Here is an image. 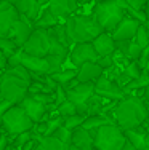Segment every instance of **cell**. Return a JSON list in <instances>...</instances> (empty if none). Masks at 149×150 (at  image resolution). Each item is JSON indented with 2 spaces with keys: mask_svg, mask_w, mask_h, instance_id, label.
Listing matches in <instances>:
<instances>
[{
  "mask_svg": "<svg viewBox=\"0 0 149 150\" xmlns=\"http://www.w3.org/2000/svg\"><path fill=\"white\" fill-rule=\"evenodd\" d=\"M114 123L123 131L138 128L146 121L149 110L146 109L143 99L136 94H127L122 101H119L115 107L109 112Z\"/></svg>",
  "mask_w": 149,
  "mask_h": 150,
  "instance_id": "6da1fadb",
  "label": "cell"
},
{
  "mask_svg": "<svg viewBox=\"0 0 149 150\" xmlns=\"http://www.w3.org/2000/svg\"><path fill=\"white\" fill-rule=\"evenodd\" d=\"M66 32L71 43H83V42H93L103 30L96 18L93 15H83V13H76L69 16L64 21Z\"/></svg>",
  "mask_w": 149,
  "mask_h": 150,
  "instance_id": "7a4b0ae2",
  "label": "cell"
},
{
  "mask_svg": "<svg viewBox=\"0 0 149 150\" xmlns=\"http://www.w3.org/2000/svg\"><path fill=\"white\" fill-rule=\"evenodd\" d=\"M93 16L96 18L103 30L112 34L127 15L117 0H96L93 6Z\"/></svg>",
  "mask_w": 149,
  "mask_h": 150,
  "instance_id": "3957f363",
  "label": "cell"
},
{
  "mask_svg": "<svg viewBox=\"0 0 149 150\" xmlns=\"http://www.w3.org/2000/svg\"><path fill=\"white\" fill-rule=\"evenodd\" d=\"M31 81L18 77L10 69L2 72V85H0V98L11 102L13 105L19 104L27 94H29Z\"/></svg>",
  "mask_w": 149,
  "mask_h": 150,
  "instance_id": "277c9868",
  "label": "cell"
},
{
  "mask_svg": "<svg viewBox=\"0 0 149 150\" xmlns=\"http://www.w3.org/2000/svg\"><path fill=\"white\" fill-rule=\"evenodd\" d=\"M95 137V150H122L127 142L125 131L115 123H108L91 131Z\"/></svg>",
  "mask_w": 149,
  "mask_h": 150,
  "instance_id": "5b68a950",
  "label": "cell"
},
{
  "mask_svg": "<svg viewBox=\"0 0 149 150\" xmlns=\"http://www.w3.org/2000/svg\"><path fill=\"white\" fill-rule=\"evenodd\" d=\"M34 125L35 123L31 120V117L26 113V110L19 104H15L3 115L2 131L8 136H18L21 133H26V131H32Z\"/></svg>",
  "mask_w": 149,
  "mask_h": 150,
  "instance_id": "8992f818",
  "label": "cell"
},
{
  "mask_svg": "<svg viewBox=\"0 0 149 150\" xmlns=\"http://www.w3.org/2000/svg\"><path fill=\"white\" fill-rule=\"evenodd\" d=\"M53 48V35L47 29H34L27 42L23 45V51L37 58H47Z\"/></svg>",
  "mask_w": 149,
  "mask_h": 150,
  "instance_id": "52a82bcc",
  "label": "cell"
},
{
  "mask_svg": "<svg viewBox=\"0 0 149 150\" xmlns=\"http://www.w3.org/2000/svg\"><path fill=\"white\" fill-rule=\"evenodd\" d=\"M66 93H67V99L76 104L77 113L88 117V104L87 102L95 94V83H80V81H76L72 86L67 88Z\"/></svg>",
  "mask_w": 149,
  "mask_h": 150,
  "instance_id": "ba28073f",
  "label": "cell"
},
{
  "mask_svg": "<svg viewBox=\"0 0 149 150\" xmlns=\"http://www.w3.org/2000/svg\"><path fill=\"white\" fill-rule=\"evenodd\" d=\"M11 66H23L31 74H50V66L47 58H37V56L27 54L21 48L8 59V67Z\"/></svg>",
  "mask_w": 149,
  "mask_h": 150,
  "instance_id": "9c48e42d",
  "label": "cell"
},
{
  "mask_svg": "<svg viewBox=\"0 0 149 150\" xmlns=\"http://www.w3.org/2000/svg\"><path fill=\"white\" fill-rule=\"evenodd\" d=\"M98 53L95 50V46L91 42H83V43H76L71 46L69 50V58L67 61L71 62V66L79 69L80 66L87 62H96L98 61Z\"/></svg>",
  "mask_w": 149,
  "mask_h": 150,
  "instance_id": "30bf717a",
  "label": "cell"
},
{
  "mask_svg": "<svg viewBox=\"0 0 149 150\" xmlns=\"http://www.w3.org/2000/svg\"><path fill=\"white\" fill-rule=\"evenodd\" d=\"M95 93L99 96H103V98L112 99V101H122L127 96L125 90H123L115 80H112V78L106 74L95 83Z\"/></svg>",
  "mask_w": 149,
  "mask_h": 150,
  "instance_id": "8fae6325",
  "label": "cell"
},
{
  "mask_svg": "<svg viewBox=\"0 0 149 150\" xmlns=\"http://www.w3.org/2000/svg\"><path fill=\"white\" fill-rule=\"evenodd\" d=\"M19 105L26 110V113L31 117V120L34 123H40V121H47L48 120V105L43 102L37 101L35 98H32L31 94H27L23 101L19 102Z\"/></svg>",
  "mask_w": 149,
  "mask_h": 150,
  "instance_id": "7c38bea8",
  "label": "cell"
},
{
  "mask_svg": "<svg viewBox=\"0 0 149 150\" xmlns=\"http://www.w3.org/2000/svg\"><path fill=\"white\" fill-rule=\"evenodd\" d=\"M35 26L31 19H27L26 16L19 15V19L16 21V24L13 26V29L10 30L8 37L18 45V48H23V45L27 42V38L31 37V34L34 32Z\"/></svg>",
  "mask_w": 149,
  "mask_h": 150,
  "instance_id": "4fadbf2b",
  "label": "cell"
},
{
  "mask_svg": "<svg viewBox=\"0 0 149 150\" xmlns=\"http://www.w3.org/2000/svg\"><path fill=\"white\" fill-rule=\"evenodd\" d=\"M141 21L135 19L132 16H125L120 24L115 27V30L112 32V37L115 42H125V40H135L136 37V32L141 26Z\"/></svg>",
  "mask_w": 149,
  "mask_h": 150,
  "instance_id": "5bb4252c",
  "label": "cell"
},
{
  "mask_svg": "<svg viewBox=\"0 0 149 150\" xmlns=\"http://www.w3.org/2000/svg\"><path fill=\"white\" fill-rule=\"evenodd\" d=\"M79 5H80L79 0H48V3H47L48 10L58 18V19H61L63 23H64L69 16L76 15Z\"/></svg>",
  "mask_w": 149,
  "mask_h": 150,
  "instance_id": "9a60e30c",
  "label": "cell"
},
{
  "mask_svg": "<svg viewBox=\"0 0 149 150\" xmlns=\"http://www.w3.org/2000/svg\"><path fill=\"white\" fill-rule=\"evenodd\" d=\"M18 19H19V13L16 6L8 0H0V30L8 35Z\"/></svg>",
  "mask_w": 149,
  "mask_h": 150,
  "instance_id": "2e32d148",
  "label": "cell"
},
{
  "mask_svg": "<svg viewBox=\"0 0 149 150\" xmlns=\"http://www.w3.org/2000/svg\"><path fill=\"white\" fill-rule=\"evenodd\" d=\"M106 70L98 62H87L77 69V81L80 83H96Z\"/></svg>",
  "mask_w": 149,
  "mask_h": 150,
  "instance_id": "e0dca14e",
  "label": "cell"
},
{
  "mask_svg": "<svg viewBox=\"0 0 149 150\" xmlns=\"http://www.w3.org/2000/svg\"><path fill=\"white\" fill-rule=\"evenodd\" d=\"M15 6H16L19 15L26 16L27 19H31L32 23H35L37 18L42 15V11H43V8L47 5H43L40 0H19V2L15 3Z\"/></svg>",
  "mask_w": 149,
  "mask_h": 150,
  "instance_id": "ac0fdd59",
  "label": "cell"
},
{
  "mask_svg": "<svg viewBox=\"0 0 149 150\" xmlns=\"http://www.w3.org/2000/svg\"><path fill=\"white\" fill-rule=\"evenodd\" d=\"M91 43H93L99 58L111 56L117 51V43H115L114 37H112V34H109V32H101Z\"/></svg>",
  "mask_w": 149,
  "mask_h": 150,
  "instance_id": "d6986e66",
  "label": "cell"
},
{
  "mask_svg": "<svg viewBox=\"0 0 149 150\" xmlns=\"http://www.w3.org/2000/svg\"><path fill=\"white\" fill-rule=\"evenodd\" d=\"M71 144L79 150H95V137L91 134V131L80 126L72 131V141H71Z\"/></svg>",
  "mask_w": 149,
  "mask_h": 150,
  "instance_id": "ffe728a7",
  "label": "cell"
},
{
  "mask_svg": "<svg viewBox=\"0 0 149 150\" xmlns=\"http://www.w3.org/2000/svg\"><path fill=\"white\" fill-rule=\"evenodd\" d=\"M115 43H117V51L128 61H138L141 58V54H143V48H141L135 40L115 42Z\"/></svg>",
  "mask_w": 149,
  "mask_h": 150,
  "instance_id": "44dd1931",
  "label": "cell"
},
{
  "mask_svg": "<svg viewBox=\"0 0 149 150\" xmlns=\"http://www.w3.org/2000/svg\"><path fill=\"white\" fill-rule=\"evenodd\" d=\"M51 78L56 81V85L63 86L64 90H67L69 86H72L77 81V69L76 67H64L59 72L51 74Z\"/></svg>",
  "mask_w": 149,
  "mask_h": 150,
  "instance_id": "7402d4cb",
  "label": "cell"
},
{
  "mask_svg": "<svg viewBox=\"0 0 149 150\" xmlns=\"http://www.w3.org/2000/svg\"><path fill=\"white\" fill-rule=\"evenodd\" d=\"M125 136L135 147H136V150L144 147V145L149 142V136L146 133V129H144V125H141V126H138V128H133V129L125 131Z\"/></svg>",
  "mask_w": 149,
  "mask_h": 150,
  "instance_id": "603a6c76",
  "label": "cell"
},
{
  "mask_svg": "<svg viewBox=\"0 0 149 150\" xmlns=\"http://www.w3.org/2000/svg\"><path fill=\"white\" fill-rule=\"evenodd\" d=\"M108 123H114V120H112V117L109 115V113H98V115H88L87 118H85L82 128L88 131H96L98 128L104 126V125Z\"/></svg>",
  "mask_w": 149,
  "mask_h": 150,
  "instance_id": "cb8c5ba5",
  "label": "cell"
},
{
  "mask_svg": "<svg viewBox=\"0 0 149 150\" xmlns=\"http://www.w3.org/2000/svg\"><path fill=\"white\" fill-rule=\"evenodd\" d=\"M59 23H63L61 19H58L55 15H53L51 11L48 10V6H45L43 11H42V15L37 18V21L34 23L35 29H53L55 26H58Z\"/></svg>",
  "mask_w": 149,
  "mask_h": 150,
  "instance_id": "d4e9b609",
  "label": "cell"
},
{
  "mask_svg": "<svg viewBox=\"0 0 149 150\" xmlns=\"http://www.w3.org/2000/svg\"><path fill=\"white\" fill-rule=\"evenodd\" d=\"M38 150H71L69 144L58 141L53 136H38Z\"/></svg>",
  "mask_w": 149,
  "mask_h": 150,
  "instance_id": "484cf974",
  "label": "cell"
},
{
  "mask_svg": "<svg viewBox=\"0 0 149 150\" xmlns=\"http://www.w3.org/2000/svg\"><path fill=\"white\" fill-rule=\"evenodd\" d=\"M146 88H149V72L146 69L141 72V75L136 78V80H133V81H130L128 85H127L123 90H125L127 94H135L136 91H140V90H146Z\"/></svg>",
  "mask_w": 149,
  "mask_h": 150,
  "instance_id": "4316f807",
  "label": "cell"
},
{
  "mask_svg": "<svg viewBox=\"0 0 149 150\" xmlns=\"http://www.w3.org/2000/svg\"><path fill=\"white\" fill-rule=\"evenodd\" d=\"M18 50H19V48H18V45L8 37V35H5V34L0 35V51L5 53V54L8 56V59L15 54Z\"/></svg>",
  "mask_w": 149,
  "mask_h": 150,
  "instance_id": "83f0119b",
  "label": "cell"
},
{
  "mask_svg": "<svg viewBox=\"0 0 149 150\" xmlns=\"http://www.w3.org/2000/svg\"><path fill=\"white\" fill-rule=\"evenodd\" d=\"M47 61H48V66H50V74H55V72H59V70L64 69V64L67 58H64V56H59V54H48L47 56Z\"/></svg>",
  "mask_w": 149,
  "mask_h": 150,
  "instance_id": "f1b7e54d",
  "label": "cell"
},
{
  "mask_svg": "<svg viewBox=\"0 0 149 150\" xmlns=\"http://www.w3.org/2000/svg\"><path fill=\"white\" fill-rule=\"evenodd\" d=\"M85 118H87V117H85V115H80V113H76V115L66 117V118H64V126L67 128V129L74 131V129H77V128L82 126Z\"/></svg>",
  "mask_w": 149,
  "mask_h": 150,
  "instance_id": "f546056e",
  "label": "cell"
},
{
  "mask_svg": "<svg viewBox=\"0 0 149 150\" xmlns=\"http://www.w3.org/2000/svg\"><path fill=\"white\" fill-rule=\"evenodd\" d=\"M34 137V133L32 131H26V133H21L18 136H13V141H11V145L19 150H23V147Z\"/></svg>",
  "mask_w": 149,
  "mask_h": 150,
  "instance_id": "4dcf8cb0",
  "label": "cell"
},
{
  "mask_svg": "<svg viewBox=\"0 0 149 150\" xmlns=\"http://www.w3.org/2000/svg\"><path fill=\"white\" fill-rule=\"evenodd\" d=\"M56 110H58V113L63 117V118H66V117H71V115H76V113H77V107H76V104H74V102H71L69 99L63 102V104L59 105Z\"/></svg>",
  "mask_w": 149,
  "mask_h": 150,
  "instance_id": "1f68e13d",
  "label": "cell"
},
{
  "mask_svg": "<svg viewBox=\"0 0 149 150\" xmlns=\"http://www.w3.org/2000/svg\"><path fill=\"white\" fill-rule=\"evenodd\" d=\"M51 136H53V137H56L58 141L64 142V144H69V145H71V141H72V131L67 129L64 125H63V126H59Z\"/></svg>",
  "mask_w": 149,
  "mask_h": 150,
  "instance_id": "d6a6232c",
  "label": "cell"
},
{
  "mask_svg": "<svg viewBox=\"0 0 149 150\" xmlns=\"http://www.w3.org/2000/svg\"><path fill=\"white\" fill-rule=\"evenodd\" d=\"M135 42L141 46V48H148L149 46V37H148V27L144 24H141L140 29L136 32V37H135Z\"/></svg>",
  "mask_w": 149,
  "mask_h": 150,
  "instance_id": "836d02e7",
  "label": "cell"
},
{
  "mask_svg": "<svg viewBox=\"0 0 149 150\" xmlns=\"http://www.w3.org/2000/svg\"><path fill=\"white\" fill-rule=\"evenodd\" d=\"M64 101H67V93H66L64 88L58 85L56 90H55V105H56V109H58V107L61 105Z\"/></svg>",
  "mask_w": 149,
  "mask_h": 150,
  "instance_id": "e575fe53",
  "label": "cell"
},
{
  "mask_svg": "<svg viewBox=\"0 0 149 150\" xmlns=\"http://www.w3.org/2000/svg\"><path fill=\"white\" fill-rule=\"evenodd\" d=\"M96 62H98L104 70H109L111 67L115 66V58H114V54H111V56H103V58H98Z\"/></svg>",
  "mask_w": 149,
  "mask_h": 150,
  "instance_id": "d590c367",
  "label": "cell"
},
{
  "mask_svg": "<svg viewBox=\"0 0 149 150\" xmlns=\"http://www.w3.org/2000/svg\"><path fill=\"white\" fill-rule=\"evenodd\" d=\"M148 2L149 0H127V3L136 11H144V6L148 5Z\"/></svg>",
  "mask_w": 149,
  "mask_h": 150,
  "instance_id": "8d00e7d4",
  "label": "cell"
},
{
  "mask_svg": "<svg viewBox=\"0 0 149 150\" xmlns=\"http://www.w3.org/2000/svg\"><path fill=\"white\" fill-rule=\"evenodd\" d=\"M13 104L11 102H8V101H5V99H2L0 98V129H2V120H3V115H5V112L10 109Z\"/></svg>",
  "mask_w": 149,
  "mask_h": 150,
  "instance_id": "74e56055",
  "label": "cell"
},
{
  "mask_svg": "<svg viewBox=\"0 0 149 150\" xmlns=\"http://www.w3.org/2000/svg\"><path fill=\"white\" fill-rule=\"evenodd\" d=\"M6 69H8V56L0 51V72H5Z\"/></svg>",
  "mask_w": 149,
  "mask_h": 150,
  "instance_id": "f35d334b",
  "label": "cell"
},
{
  "mask_svg": "<svg viewBox=\"0 0 149 150\" xmlns=\"http://www.w3.org/2000/svg\"><path fill=\"white\" fill-rule=\"evenodd\" d=\"M140 98L143 99V102H144V105H146V109L149 110V88H146V90L143 91V94H141Z\"/></svg>",
  "mask_w": 149,
  "mask_h": 150,
  "instance_id": "ab89813d",
  "label": "cell"
},
{
  "mask_svg": "<svg viewBox=\"0 0 149 150\" xmlns=\"http://www.w3.org/2000/svg\"><path fill=\"white\" fill-rule=\"evenodd\" d=\"M144 26L149 29V2H148V5L144 6Z\"/></svg>",
  "mask_w": 149,
  "mask_h": 150,
  "instance_id": "60d3db41",
  "label": "cell"
},
{
  "mask_svg": "<svg viewBox=\"0 0 149 150\" xmlns=\"http://www.w3.org/2000/svg\"><path fill=\"white\" fill-rule=\"evenodd\" d=\"M122 150H136V147H135L132 142H130L128 139H127V142H125V145H123V149H122Z\"/></svg>",
  "mask_w": 149,
  "mask_h": 150,
  "instance_id": "b9f144b4",
  "label": "cell"
},
{
  "mask_svg": "<svg viewBox=\"0 0 149 150\" xmlns=\"http://www.w3.org/2000/svg\"><path fill=\"white\" fill-rule=\"evenodd\" d=\"M6 150H15V147H13V145H11V144H10V145H8V147H6Z\"/></svg>",
  "mask_w": 149,
  "mask_h": 150,
  "instance_id": "7bdbcfd3",
  "label": "cell"
},
{
  "mask_svg": "<svg viewBox=\"0 0 149 150\" xmlns=\"http://www.w3.org/2000/svg\"><path fill=\"white\" fill-rule=\"evenodd\" d=\"M8 2H10V3H13V5H15V3H16V2H19V0H8Z\"/></svg>",
  "mask_w": 149,
  "mask_h": 150,
  "instance_id": "ee69618b",
  "label": "cell"
},
{
  "mask_svg": "<svg viewBox=\"0 0 149 150\" xmlns=\"http://www.w3.org/2000/svg\"><path fill=\"white\" fill-rule=\"evenodd\" d=\"M144 69H146L148 72H149V61H148V64H146V67H144Z\"/></svg>",
  "mask_w": 149,
  "mask_h": 150,
  "instance_id": "f6af8a7d",
  "label": "cell"
},
{
  "mask_svg": "<svg viewBox=\"0 0 149 150\" xmlns=\"http://www.w3.org/2000/svg\"><path fill=\"white\" fill-rule=\"evenodd\" d=\"M85 2H90V0H79V3H85Z\"/></svg>",
  "mask_w": 149,
  "mask_h": 150,
  "instance_id": "bcb514c9",
  "label": "cell"
},
{
  "mask_svg": "<svg viewBox=\"0 0 149 150\" xmlns=\"http://www.w3.org/2000/svg\"><path fill=\"white\" fill-rule=\"evenodd\" d=\"M144 123H146L148 126H149V115H148V118H146V121H144Z\"/></svg>",
  "mask_w": 149,
  "mask_h": 150,
  "instance_id": "7dc6e473",
  "label": "cell"
},
{
  "mask_svg": "<svg viewBox=\"0 0 149 150\" xmlns=\"http://www.w3.org/2000/svg\"><path fill=\"white\" fill-rule=\"evenodd\" d=\"M0 85H2V72H0Z\"/></svg>",
  "mask_w": 149,
  "mask_h": 150,
  "instance_id": "c3c4849f",
  "label": "cell"
},
{
  "mask_svg": "<svg viewBox=\"0 0 149 150\" xmlns=\"http://www.w3.org/2000/svg\"><path fill=\"white\" fill-rule=\"evenodd\" d=\"M148 37H149V29H148Z\"/></svg>",
  "mask_w": 149,
  "mask_h": 150,
  "instance_id": "681fc988",
  "label": "cell"
},
{
  "mask_svg": "<svg viewBox=\"0 0 149 150\" xmlns=\"http://www.w3.org/2000/svg\"><path fill=\"white\" fill-rule=\"evenodd\" d=\"M35 150H38V149H35Z\"/></svg>",
  "mask_w": 149,
  "mask_h": 150,
  "instance_id": "f907efd6",
  "label": "cell"
},
{
  "mask_svg": "<svg viewBox=\"0 0 149 150\" xmlns=\"http://www.w3.org/2000/svg\"><path fill=\"white\" fill-rule=\"evenodd\" d=\"M95 2H96V0H95Z\"/></svg>",
  "mask_w": 149,
  "mask_h": 150,
  "instance_id": "816d5d0a",
  "label": "cell"
}]
</instances>
